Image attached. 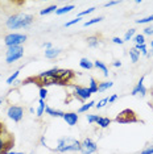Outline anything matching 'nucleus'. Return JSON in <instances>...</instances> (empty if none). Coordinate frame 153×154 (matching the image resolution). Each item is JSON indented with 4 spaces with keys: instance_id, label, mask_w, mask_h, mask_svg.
I'll use <instances>...</instances> for the list:
<instances>
[{
    "instance_id": "obj_39",
    "label": "nucleus",
    "mask_w": 153,
    "mask_h": 154,
    "mask_svg": "<svg viewBox=\"0 0 153 154\" xmlns=\"http://www.w3.org/2000/svg\"><path fill=\"white\" fill-rule=\"evenodd\" d=\"M112 42L116 44V45H123L124 41H123V38H120V37H114L112 38Z\"/></svg>"
},
{
    "instance_id": "obj_18",
    "label": "nucleus",
    "mask_w": 153,
    "mask_h": 154,
    "mask_svg": "<svg viewBox=\"0 0 153 154\" xmlns=\"http://www.w3.org/2000/svg\"><path fill=\"white\" fill-rule=\"evenodd\" d=\"M86 41H87V45L90 48H98L100 45V40L98 36H90V37H87Z\"/></svg>"
},
{
    "instance_id": "obj_12",
    "label": "nucleus",
    "mask_w": 153,
    "mask_h": 154,
    "mask_svg": "<svg viewBox=\"0 0 153 154\" xmlns=\"http://www.w3.org/2000/svg\"><path fill=\"white\" fill-rule=\"evenodd\" d=\"M62 119L66 121L67 125L74 127V125H76V122H78V120H79V116H78L76 112H65V115H64Z\"/></svg>"
},
{
    "instance_id": "obj_10",
    "label": "nucleus",
    "mask_w": 153,
    "mask_h": 154,
    "mask_svg": "<svg viewBox=\"0 0 153 154\" xmlns=\"http://www.w3.org/2000/svg\"><path fill=\"white\" fill-rule=\"evenodd\" d=\"M98 152V145L95 141H92L91 138H85L81 141V153L82 154H94Z\"/></svg>"
},
{
    "instance_id": "obj_35",
    "label": "nucleus",
    "mask_w": 153,
    "mask_h": 154,
    "mask_svg": "<svg viewBox=\"0 0 153 154\" xmlns=\"http://www.w3.org/2000/svg\"><path fill=\"white\" fill-rule=\"evenodd\" d=\"M95 7H91V8H89V9H86V11H82V12H79L78 13V17H82V16H86V15H90V13H92V12H95Z\"/></svg>"
},
{
    "instance_id": "obj_14",
    "label": "nucleus",
    "mask_w": 153,
    "mask_h": 154,
    "mask_svg": "<svg viewBox=\"0 0 153 154\" xmlns=\"http://www.w3.org/2000/svg\"><path fill=\"white\" fill-rule=\"evenodd\" d=\"M45 112H46V115H49L52 117H64V115H65V112H62L60 109H54V108H52L49 106H46Z\"/></svg>"
},
{
    "instance_id": "obj_8",
    "label": "nucleus",
    "mask_w": 153,
    "mask_h": 154,
    "mask_svg": "<svg viewBox=\"0 0 153 154\" xmlns=\"http://www.w3.org/2000/svg\"><path fill=\"white\" fill-rule=\"evenodd\" d=\"M73 90H74V96L78 99L79 101H82L83 104L86 103V100L90 99V96L92 95L90 92L89 87H82V86H78V85H71Z\"/></svg>"
},
{
    "instance_id": "obj_32",
    "label": "nucleus",
    "mask_w": 153,
    "mask_h": 154,
    "mask_svg": "<svg viewBox=\"0 0 153 154\" xmlns=\"http://www.w3.org/2000/svg\"><path fill=\"white\" fill-rule=\"evenodd\" d=\"M153 21V13L151 16H147L144 19H140V20H136V24H149Z\"/></svg>"
},
{
    "instance_id": "obj_9",
    "label": "nucleus",
    "mask_w": 153,
    "mask_h": 154,
    "mask_svg": "<svg viewBox=\"0 0 153 154\" xmlns=\"http://www.w3.org/2000/svg\"><path fill=\"white\" fill-rule=\"evenodd\" d=\"M7 116L15 122L21 121L24 117V108L20 106H9L7 109Z\"/></svg>"
},
{
    "instance_id": "obj_27",
    "label": "nucleus",
    "mask_w": 153,
    "mask_h": 154,
    "mask_svg": "<svg viewBox=\"0 0 153 154\" xmlns=\"http://www.w3.org/2000/svg\"><path fill=\"white\" fill-rule=\"evenodd\" d=\"M135 36H136V30L133 29V28H131L130 30H127L126 34H124V38H123V41H131L132 38H133Z\"/></svg>"
},
{
    "instance_id": "obj_16",
    "label": "nucleus",
    "mask_w": 153,
    "mask_h": 154,
    "mask_svg": "<svg viewBox=\"0 0 153 154\" xmlns=\"http://www.w3.org/2000/svg\"><path fill=\"white\" fill-rule=\"evenodd\" d=\"M94 67L100 70V71L103 72L104 76H108V74H110V72H108V67H107V66L104 65L102 61H95V62H94Z\"/></svg>"
},
{
    "instance_id": "obj_19",
    "label": "nucleus",
    "mask_w": 153,
    "mask_h": 154,
    "mask_svg": "<svg viewBox=\"0 0 153 154\" xmlns=\"http://www.w3.org/2000/svg\"><path fill=\"white\" fill-rule=\"evenodd\" d=\"M75 8V5H65V7H62V8H58L57 11H55V15L57 16H62V15H65V13H69V12H71L73 9Z\"/></svg>"
},
{
    "instance_id": "obj_48",
    "label": "nucleus",
    "mask_w": 153,
    "mask_h": 154,
    "mask_svg": "<svg viewBox=\"0 0 153 154\" xmlns=\"http://www.w3.org/2000/svg\"><path fill=\"white\" fill-rule=\"evenodd\" d=\"M30 154H34V153H30Z\"/></svg>"
},
{
    "instance_id": "obj_46",
    "label": "nucleus",
    "mask_w": 153,
    "mask_h": 154,
    "mask_svg": "<svg viewBox=\"0 0 153 154\" xmlns=\"http://www.w3.org/2000/svg\"><path fill=\"white\" fill-rule=\"evenodd\" d=\"M151 50H153V40L151 41Z\"/></svg>"
},
{
    "instance_id": "obj_49",
    "label": "nucleus",
    "mask_w": 153,
    "mask_h": 154,
    "mask_svg": "<svg viewBox=\"0 0 153 154\" xmlns=\"http://www.w3.org/2000/svg\"><path fill=\"white\" fill-rule=\"evenodd\" d=\"M0 11H2V9H0Z\"/></svg>"
},
{
    "instance_id": "obj_1",
    "label": "nucleus",
    "mask_w": 153,
    "mask_h": 154,
    "mask_svg": "<svg viewBox=\"0 0 153 154\" xmlns=\"http://www.w3.org/2000/svg\"><path fill=\"white\" fill-rule=\"evenodd\" d=\"M74 78H75V72L73 70L53 67L38 74L37 76L27 78L25 80H23V85H28V83L32 82L40 88L41 87L46 88L49 86H70Z\"/></svg>"
},
{
    "instance_id": "obj_7",
    "label": "nucleus",
    "mask_w": 153,
    "mask_h": 154,
    "mask_svg": "<svg viewBox=\"0 0 153 154\" xmlns=\"http://www.w3.org/2000/svg\"><path fill=\"white\" fill-rule=\"evenodd\" d=\"M24 55V48L23 46H11L8 48L5 53V62L7 63H13V62L21 59Z\"/></svg>"
},
{
    "instance_id": "obj_29",
    "label": "nucleus",
    "mask_w": 153,
    "mask_h": 154,
    "mask_svg": "<svg viewBox=\"0 0 153 154\" xmlns=\"http://www.w3.org/2000/svg\"><path fill=\"white\" fill-rule=\"evenodd\" d=\"M133 42L135 45H144L145 44V36L144 34H136L133 37Z\"/></svg>"
},
{
    "instance_id": "obj_20",
    "label": "nucleus",
    "mask_w": 153,
    "mask_h": 154,
    "mask_svg": "<svg viewBox=\"0 0 153 154\" xmlns=\"http://www.w3.org/2000/svg\"><path fill=\"white\" fill-rule=\"evenodd\" d=\"M92 107H95V101H87V103H85L83 106H81L78 108V111H76V113H85V112H87L90 108H92Z\"/></svg>"
},
{
    "instance_id": "obj_45",
    "label": "nucleus",
    "mask_w": 153,
    "mask_h": 154,
    "mask_svg": "<svg viewBox=\"0 0 153 154\" xmlns=\"http://www.w3.org/2000/svg\"><path fill=\"white\" fill-rule=\"evenodd\" d=\"M142 3V0H136V2H135V4H141Z\"/></svg>"
},
{
    "instance_id": "obj_24",
    "label": "nucleus",
    "mask_w": 153,
    "mask_h": 154,
    "mask_svg": "<svg viewBox=\"0 0 153 154\" xmlns=\"http://www.w3.org/2000/svg\"><path fill=\"white\" fill-rule=\"evenodd\" d=\"M98 86H99V83L96 82V79L90 78V86H89L90 92H91V94H96V92H98Z\"/></svg>"
},
{
    "instance_id": "obj_17",
    "label": "nucleus",
    "mask_w": 153,
    "mask_h": 154,
    "mask_svg": "<svg viewBox=\"0 0 153 154\" xmlns=\"http://www.w3.org/2000/svg\"><path fill=\"white\" fill-rule=\"evenodd\" d=\"M79 66L83 69V70H92L94 69V62H91L89 58H82L79 61Z\"/></svg>"
},
{
    "instance_id": "obj_30",
    "label": "nucleus",
    "mask_w": 153,
    "mask_h": 154,
    "mask_svg": "<svg viewBox=\"0 0 153 154\" xmlns=\"http://www.w3.org/2000/svg\"><path fill=\"white\" fill-rule=\"evenodd\" d=\"M135 49L136 50L140 51V54L142 55H148V48H147V45H135Z\"/></svg>"
},
{
    "instance_id": "obj_43",
    "label": "nucleus",
    "mask_w": 153,
    "mask_h": 154,
    "mask_svg": "<svg viewBox=\"0 0 153 154\" xmlns=\"http://www.w3.org/2000/svg\"><path fill=\"white\" fill-rule=\"evenodd\" d=\"M42 46L45 48V50H46V49H52V48H53V46H52V44H50V42H45V44L42 45Z\"/></svg>"
},
{
    "instance_id": "obj_21",
    "label": "nucleus",
    "mask_w": 153,
    "mask_h": 154,
    "mask_svg": "<svg viewBox=\"0 0 153 154\" xmlns=\"http://www.w3.org/2000/svg\"><path fill=\"white\" fill-rule=\"evenodd\" d=\"M130 58H131L132 63H136V62L139 61V58H140V51L136 50L135 48L130 49Z\"/></svg>"
},
{
    "instance_id": "obj_5",
    "label": "nucleus",
    "mask_w": 153,
    "mask_h": 154,
    "mask_svg": "<svg viewBox=\"0 0 153 154\" xmlns=\"http://www.w3.org/2000/svg\"><path fill=\"white\" fill-rule=\"evenodd\" d=\"M114 121L119 122V124H133V122H140L141 120L137 117L136 112H135L133 109L126 108V109H123L115 116Z\"/></svg>"
},
{
    "instance_id": "obj_42",
    "label": "nucleus",
    "mask_w": 153,
    "mask_h": 154,
    "mask_svg": "<svg viewBox=\"0 0 153 154\" xmlns=\"http://www.w3.org/2000/svg\"><path fill=\"white\" fill-rule=\"evenodd\" d=\"M112 66H114V67H121V62L120 61H114Z\"/></svg>"
},
{
    "instance_id": "obj_37",
    "label": "nucleus",
    "mask_w": 153,
    "mask_h": 154,
    "mask_svg": "<svg viewBox=\"0 0 153 154\" xmlns=\"http://www.w3.org/2000/svg\"><path fill=\"white\" fill-rule=\"evenodd\" d=\"M144 36H153V25H148L144 28Z\"/></svg>"
},
{
    "instance_id": "obj_11",
    "label": "nucleus",
    "mask_w": 153,
    "mask_h": 154,
    "mask_svg": "<svg viewBox=\"0 0 153 154\" xmlns=\"http://www.w3.org/2000/svg\"><path fill=\"white\" fill-rule=\"evenodd\" d=\"M144 79H145V75H142L141 78H140V80L137 82V85L132 88V91H131V95L132 96H140V97H145L147 96V88H145V86H144Z\"/></svg>"
},
{
    "instance_id": "obj_33",
    "label": "nucleus",
    "mask_w": 153,
    "mask_h": 154,
    "mask_svg": "<svg viewBox=\"0 0 153 154\" xmlns=\"http://www.w3.org/2000/svg\"><path fill=\"white\" fill-rule=\"evenodd\" d=\"M81 17H75V19H73V20H70V21H67V23H65L64 24V26L65 28H69V26H73V25H75V24H78L79 21H81Z\"/></svg>"
},
{
    "instance_id": "obj_25",
    "label": "nucleus",
    "mask_w": 153,
    "mask_h": 154,
    "mask_svg": "<svg viewBox=\"0 0 153 154\" xmlns=\"http://www.w3.org/2000/svg\"><path fill=\"white\" fill-rule=\"evenodd\" d=\"M57 5H49V7H46V8H44V9H41L40 11V15L41 16H45V15H49V13H53L57 11Z\"/></svg>"
},
{
    "instance_id": "obj_2",
    "label": "nucleus",
    "mask_w": 153,
    "mask_h": 154,
    "mask_svg": "<svg viewBox=\"0 0 153 154\" xmlns=\"http://www.w3.org/2000/svg\"><path fill=\"white\" fill-rule=\"evenodd\" d=\"M33 21L34 16L30 15V13H15V15H11L5 20V25L9 30H17L30 26Z\"/></svg>"
},
{
    "instance_id": "obj_26",
    "label": "nucleus",
    "mask_w": 153,
    "mask_h": 154,
    "mask_svg": "<svg viewBox=\"0 0 153 154\" xmlns=\"http://www.w3.org/2000/svg\"><path fill=\"white\" fill-rule=\"evenodd\" d=\"M102 20H103V17H102V16H99V17H94V19L89 20V21L83 23V26H85V28L91 26V25H94V24H98V23H100V21H102Z\"/></svg>"
},
{
    "instance_id": "obj_6",
    "label": "nucleus",
    "mask_w": 153,
    "mask_h": 154,
    "mask_svg": "<svg viewBox=\"0 0 153 154\" xmlns=\"http://www.w3.org/2000/svg\"><path fill=\"white\" fill-rule=\"evenodd\" d=\"M27 36L21 33H9L4 37V44L8 48L11 46H21V44H24L27 41Z\"/></svg>"
},
{
    "instance_id": "obj_13",
    "label": "nucleus",
    "mask_w": 153,
    "mask_h": 154,
    "mask_svg": "<svg viewBox=\"0 0 153 154\" xmlns=\"http://www.w3.org/2000/svg\"><path fill=\"white\" fill-rule=\"evenodd\" d=\"M60 54H61V49H58V48H52V49H46L45 50V57L48 59H55Z\"/></svg>"
},
{
    "instance_id": "obj_4",
    "label": "nucleus",
    "mask_w": 153,
    "mask_h": 154,
    "mask_svg": "<svg viewBox=\"0 0 153 154\" xmlns=\"http://www.w3.org/2000/svg\"><path fill=\"white\" fill-rule=\"evenodd\" d=\"M13 145H15V140H13L12 134L7 131L5 125L0 121V154L12 150Z\"/></svg>"
},
{
    "instance_id": "obj_44",
    "label": "nucleus",
    "mask_w": 153,
    "mask_h": 154,
    "mask_svg": "<svg viewBox=\"0 0 153 154\" xmlns=\"http://www.w3.org/2000/svg\"><path fill=\"white\" fill-rule=\"evenodd\" d=\"M4 154H25V153H21V152H13V150H9V152H7Z\"/></svg>"
},
{
    "instance_id": "obj_28",
    "label": "nucleus",
    "mask_w": 153,
    "mask_h": 154,
    "mask_svg": "<svg viewBox=\"0 0 153 154\" xmlns=\"http://www.w3.org/2000/svg\"><path fill=\"white\" fill-rule=\"evenodd\" d=\"M19 75H20V70H16L11 76H8V79H7V85H13V83H16V79L19 78Z\"/></svg>"
},
{
    "instance_id": "obj_34",
    "label": "nucleus",
    "mask_w": 153,
    "mask_h": 154,
    "mask_svg": "<svg viewBox=\"0 0 153 154\" xmlns=\"http://www.w3.org/2000/svg\"><path fill=\"white\" fill-rule=\"evenodd\" d=\"M98 115H86V119H87L89 124H94V122H96V120H98Z\"/></svg>"
},
{
    "instance_id": "obj_15",
    "label": "nucleus",
    "mask_w": 153,
    "mask_h": 154,
    "mask_svg": "<svg viewBox=\"0 0 153 154\" xmlns=\"http://www.w3.org/2000/svg\"><path fill=\"white\" fill-rule=\"evenodd\" d=\"M111 122H112V120H111L110 117H106V116H99V117H98V120H96V124H98L102 129L108 128Z\"/></svg>"
},
{
    "instance_id": "obj_22",
    "label": "nucleus",
    "mask_w": 153,
    "mask_h": 154,
    "mask_svg": "<svg viewBox=\"0 0 153 154\" xmlns=\"http://www.w3.org/2000/svg\"><path fill=\"white\" fill-rule=\"evenodd\" d=\"M114 86V82H111V80H107V82H102L99 83L98 86V92H104V91H107L108 88Z\"/></svg>"
},
{
    "instance_id": "obj_47",
    "label": "nucleus",
    "mask_w": 153,
    "mask_h": 154,
    "mask_svg": "<svg viewBox=\"0 0 153 154\" xmlns=\"http://www.w3.org/2000/svg\"><path fill=\"white\" fill-rule=\"evenodd\" d=\"M3 104V97H0V106Z\"/></svg>"
},
{
    "instance_id": "obj_36",
    "label": "nucleus",
    "mask_w": 153,
    "mask_h": 154,
    "mask_svg": "<svg viewBox=\"0 0 153 154\" xmlns=\"http://www.w3.org/2000/svg\"><path fill=\"white\" fill-rule=\"evenodd\" d=\"M38 95H40V99L45 100V99H46V96H48V90L44 88V87H41L40 91H38Z\"/></svg>"
},
{
    "instance_id": "obj_3",
    "label": "nucleus",
    "mask_w": 153,
    "mask_h": 154,
    "mask_svg": "<svg viewBox=\"0 0 153 154\" xmlns=\"http://www.w3.org/2000/svg\"><path fill=\"white\" fill-rule=\"evenodd\" d=\"M55 152L67 153V152H81V141L73 137H62L57 141Z\"/></svg>"
},
{
    "instance_id": "obj_41",
    "label": "nucleus",
    "mask_w": 153,
    "mask_h": 154,
    "mask_svg": "<svg viewBox=\"0 0 153 154\" xmlns=\"http://www.w3.org/2000/svg\"><path fill=\"white\" fill-rule=\"evenodd\" d=\"M116 4H119V2H108V3H106V4H104V7H106V8H108V7H112V5H116Z\"/></svg>"
},
{
    "instance_id": "obj_23",
    "label": "nucleus",
    "mask_w": 153,
    "mask_h": 154,
    "mask_svg": "<svg viewBox=\"0 0 153 154\" xmlns=\"http://www.w3.org/2000/svg\"><path fill=\"white\" fill-rule=\"evenodd\" d=\"M45 108H46V104H45V100L40 99V100H38V107H37V109H36V113H37V116H38V117H41V116H42V115H44Z\"/></svg>"
},
{
    "instance_id": "obj_40",
    "label": "nucleus",
    "mask_w": 153,
    "mask_h": 154,
    "mask_svg": "<svg viewBox=\"0 0 153 154\" xmlns=\"http://www.w3.org/2000/svg\"><path fill=\"white\" fill-rule=\"evenodd\" d=\"M116 100H117V94H114V95H111V96L108 97V104H112V103H115Z\"/></svg>"
},
{
    "instance_id": "obj_38",
    "label": "nucleus",
    "mask_w": 153,
    "mask_h": 154,
    "mask_svg": "<svg viewBox=\"0 0 153 154\" xmlns=\"http://www.w3.org/2000/svg\"><path fill=\"white\" fill-rule=\"evenodd\" d=\"M140 154H153V145H149L140 152Z\"/></svg>"
},
{
    "instance_id": "obj_31",
    "label": "nucleus",
    "mask_w": 153,
    "mask_h": 154,
    "mask_svg": "<svg viewBox=\"0 0 153 154\" xmlns=\"http://www.w3.org/2000/svg\"><path fill=\"white\" fill-rule=\"evenodd\" d=\"M107 104H108V97H104V99L99 100L98 103H95V108H96V109H102V108L106 107Z\"/></svg>"
}]
</instances>
